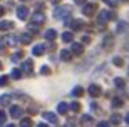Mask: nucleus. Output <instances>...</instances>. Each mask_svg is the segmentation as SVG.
I'll use <instances>...</instances> for the list:
<instances>
[{
  "label": "nucleus",
  "mask_w": 129,
  "mask_h": 127,
  "mask_svg": "<svg viewBox=\"0 0 129 127\" xmlns=\"http://www.w3.org/2000/svg\"><path fill=\"white\" fill-rule=\"evenodd\" d=\"M72 13V7L71 6H60L54 10V17L57 20H67Z\"/></svg>",
  "instance_id": "f257e3e1"
},
{
  "label": "nucleus",
  "mask_w": 129,
  "mask_h": 127,
  "mask_svg": "<svg viewBox=\"0 0 129 127\" xmlns=\"http://www.w3.org/2000/svg\"><path fill=\"white\" fill-rule=\"evenodd\" d=\"M114 18H115L114 13H110L108 10H101L99 17H97V23L100 24V25H106L110 20H114Z\"/></svg>",
  "instance_id": "f03ea898"
},
{
  "label": "nucleus",
  "mask_w": 129,
  "mask_h": 127,
  "mask_svg": "<svg viewBox=\"0 0 129 127\" xmlns=\"http://www.w3.org/2000/svg\"><path fill=\"white\" fill-rule=\"evenodd\" d=\"M96 10H97V4L96 3H87V4H85V7L82 9V13H83L85 15H87V17H92L96 13Z\"/></svg>",
  "instance_id": "7ed1b4c3"
},
{
  "label": "nucleus",
  "mask_w": 129,
  "mask_h": 127,
  "mask_svg": "<svg viewBox=\"0 0 129 127\" xmlns=\"http://www.w3.org/2000/svg\"><path fill=\"white\" fill-rule=\"evenodd\" d=\"M22 112H24L22 107L18 106V105H14V106L10 107V115H11L13 119H18L21 115H22Z\"/></svg>",
  "instance_id": "20e7f679"
},
{
  "label": "nucleus",
  "mask_w": 129,
  "mask_h": 127,
  "mask_svg": "<svg viewBox=\"0 0 129 127\" xmlns=\"http://www.w3.org/2000/svg\"><path fill=\"white\" fill-rule=\"evenodd\" d=\"M87 92L90 94V96L97 98V96H100V94H101V88L99 87V85H96V84H92L89 88H87Z\"/></svg>",
  "instance_id": "39448f33"
},
{
  "label": "nucleus",
  "mask_w": 129,
  "mask_h": 127,
  "mask_svg": "<svg viewBox=\"0 0 129 127\" xmlns=\"http://www.w3.org/2000/svg\"><path fill=\"white\" fill-rule=\"evenodd\" d=\"M28 13H29V10L26 6H20L17 9V15H18L20 20H25V18L28 17Z\"/></svg>",
  "instance_id": "423d86ee"
},
{
  "label": "nucleus",
  "mask_w": 129,
  "mask_h": 127,
  "mask_svg": "<svg viewBox=\"0 0 129 127\" xmlns=\"http://www.w3.org/2000/svg\"><path fill=\"white\" fill-rule=\"evenodd\" d=\"M45 20H46V17H45V14H42V13H35L34 15H32V23L34 24H43L45 23Z\"/></svg>",
  "instance_id": "0eeeda50"
},
{
  "label": "nucleus",
  "mask_w": 129,
  "mask_h": 127,
  "mask_svg": "<svg viewBox=\"0 0 129 127\" xmlns=\"http://www.w3.org/2000/svg\"><path fill=\"white\" fill-rule=\"evenodd\" d=\"M43 117H45L46 120L49 121V123H53V124H57V123H58V117H57V116L54 115L53 112H46L45 115H43Z\"/></svg>",
  "instance_id": "6e6552de"
},
{
  "label": "nucleus",
  "mask_w": 129,
  "mask_h": 127,
  "mask_svg": "<svg viewBox=\"0 0 129 127\" xmlns=\"http://www.w3.org/2000/svg\"><path fill=\"white\" fill-rule=\"evenodd\" d=\"M71 52H72L74 55H76V56H81V55L83 53V46H82L81 43H72Z\"/></svg>",
  "instance_id": "1a4fd4ad"
},
{
  "label": "nucleus",
  "mask_w": 129,
  "mask_h": 127,
  "mask_svg": "<svg viewBox=\"0 0 129 127\" xmlns=\"http://www.w3.org/2000/svg\"><path fill=\"white\" fill-rule=\"evenodd\" d=\"M46 52V46L42 45V43H39V45H36L34 49H32V53L35 55V56H42L43 53Z\"/></svg>",
  "instance_id": "9d476101"
},
{
  "label": "nucleus",
  "mask_w": 129,
  "mask_h": 127,
  "mask_svg": "<svg viewBox=\"0 0 129 127\" xmlns=\"http://www.w3.org/2000/svg\"><path fill=\"white\" fill-rule=\"evenodd\" d=\"M57 110H58L60 115H65V113L70 110V105H68L67 102H60L58 106H57Z\"/></svg>",
  "instance_id": "9b49d317"
},
{
  "label": "nucleus",
  "mask_w": 129,
  "mask_h": 127,
  "mask_svg": "<svg viewBox=\"0 0 129 127\" xmlns=\"http://www.w3.org/2000/svg\"><path fill=\"white\" fill-rule=\"evenodd\" d=\"M22 70L26 71V73H31V71L34 70V62H32L31 59H26L25 62L22 63Z\"/></svg>",
  "instance_id": "f8f14e48"
},
{
  "label": "nucleus",
  "mask_w": 129,
  "mask_h": 127,
  "mask_svg": "<svg viewBox=\"0 0 129 127\" xmlns=\"http://www.w3.org/2000/svg\"><path fill=\"white\" fill-rule=\"evenodd\" d=\"M70 27H72L75 31H79V29L83 27V21L82 20H74V21H70V24H68Z\"/></svg>",
  "instance_id": "ddd939ff"
},
{
  "label": "nucleus",
  "mask_w": 129,
  "mask_h": 127,
  "mask_svg": "<svg viewBox=\"0 0 129 127\" xmlns=\"http://www.w3.org/2000/svg\"><path fill=\"white\" fill-rule=\"evenodd\" d=\"M14 27L11 21H0V31H9Z\"/></svg>",
  "instance_id": "4468645a"
},
{
  "label": "nucleus",
  "mask_w": 129,
  "mask_h": 127,
  "mask_svg": "<svg viewBox=\"0 0 129 127\" xmlns=\"http://www.w3.org/2000/svg\"><path fill=\"white\" fill-rule=\"evenodd\" d=\"M60 57H61L64 62H70L71 60V50H68V49H62L61 52H60Z\"/></svg>",
  "instance_id": "2eb2a0df"
},
{
  "label": "nucleus",
  "mask_w": 129,
  "mask_h": 127,
  "mask_svg": "<svg viewBox=\"0 0 129 127\" xmlns=\"http://www.w3.org/2000/svg\"><path fill=\"white\" fill-rule=\"evenodd\" d=\"M121 121H122V117H121V115H118V113H114V115L110 117V124L117 126V124H121Z\"/></svg>",
  "instance_id": "dca6fc26"
},
{
  "label": "nucleus",
  "mask_w": 129,
  "mask_h": 127,
  "mask_svg": "<svg viewBox=\"0 0 129 127\" xmlns=\"http://www.w3.org/2000/svg\"><path fill=\"white\" fill-rule=\"evenodd\" d=\"M56 37H57L56 29H47V31H46V34H45V38H46V39H49V41L56 39Z\"/></svg>",
  "instance_id": "f3484780"
},
{
  "label": "nucleus",
  "mask_w": 129,
  "mask_h": 127,
  "mask_svg": "<svg viewBox=\"0 0 129 127\" xmlns=\"http://www.w3.org/2000/svg\"><path fill=\"white\" fill-rule=\"evenodd\" d=\"M93 117L92 116H89V115H83L82 116V119H81V123L82 124H93Z\"/></svg>",
  "instance_id": "a211bd4d"
},
{
  "label": "nucleus",
  "mask_w": 129,
  "mask_h": 127,
  "mask_svg": "<svg viewBox=\"0 0 129 127\" xmlns=\"http://www.w3.org/2000/svg\"><path fill=\"white\" fill-rule=\"evenodd\" d=\"M112 42H114L112 37H111V35H108V37H106V38H104V41H103V46H104L106 49H108L110 46L112 45Z\"/></svg>",
  "instance_id": "6ab92c4d"
},
{
  "label": "nucleus",
  "mask_w": 129,
  "mask_h": 127,
  "mask_svg": "<svg viewBox=\"0 0 129 127\" xmlns=\"http://www.w3.org/2000/svg\"><path fill=\"white\" fill-rule=\"evenodd\" d=\"M10 102H11V95L6 94V95H2V96H0V103H2V105H9Z\"/></svg>",
  "instance_id": "aec40b11"
},
{
  "label": "nucleus",
  "mask_w": 129,
  "mask_h": 127,
  "mask_svg": "<svg viewBox=\"0 0 129 127\" xmlns=\"http://www.w3.org/2000/svg\"><path fill=\"white\" fill-rule=\"evenodd\" d=\"M31 41H32L31 34H22V35H21V42H22L24 45H26V43H31Z\"/></svg>",
  "instance_id": "412c9836"
},
{
  "label": "nucleus",
  "mask_w": 129,
  "mask_h": 127,
  "mask_svg": "<svg viewBox=\"0 0 129 127\" xmlns=\"http://www.w3.org/2000/svg\"><path fill=\"white\" fill-rule=\"evenodd\" d=\"M71 94H72L74 96H82V95H83V88H82V87H79V85H78V87H75V88H74V89H72V92H71Z\"/></svg>",
  "instance_id": "4be33fe9"
},
{
  "label": "nucleus",
  "mask_w": 129,
  "mask_h": 127,
  "mask_svg": "<svg viewBox=\"0 0 129 127\" xmlns=\"http://www.w3.org/2000/svg\"><path fill=\"white\" fill-rule=\"evenodd\" d=\"M114 84L117 88H123L125 87V81H123V78H121V77H117V78L114 80Z\"/></svg>",
  "instance_id": "5701e85b"
},
{
  "label": "nucleus",
  "mask_w": 129,
  "mask_h": 127,
  "mask_svg": "<svg viewBox=\"0 0 129 127\" xmlns=\"http://www.w3.org/2000/svg\"><path fill=\"white\" fill-rule=\"evenodd\" d=\"M72 38H74V35L71 34V32H64V34H62V41H64V42H71V41H72Z\"/></svg>",
  "instance_id": "b1692460"
},
{
  "label": "nucleus",
  "mask_w": 129,
  "mask_h": 127,
  "mask_svg": "<svg viewBox=\"0 0 129 127\" xmlns=\"http://www.w3.org/2000/svg\"><path fill=\"white\" fill-rule=\"evenodd\" d=\"M122 105H123V103H122V99H121V98L115 96V98L112 99V106H114V107H121Z\"/></svg>",
  "instance_id": "393cba45"
},
{
  "label": "nucleus",
  "mask_w": 129,
  "mask_h": 127,
  "mask_svg": "<svg viewBox=\"0 0 129 127\" xmlns=\"http://www.w3.org/2000/svg\"><path fill=\"white\" fill-rule=\"evenodd\" d=\"M21 76H22V74H21V70H18V68H14V70L11 71V77L14 80H20Z\"/></svg>",
  "instance_id": "a878e982"
},
{
  "label": "nucleus",
  "mask_w": 129,
  "mask_h": 127,
  "mask_svg": "<svg viewBox=\"0 0 129 127\" xmlns=\"http://www.w3.org/2000/svg\"><path fill=\"white\" fill-rule=\"evenodd\" d=\"M70 109L72 110V112H79V109H81V105H79V102H71Z\"/></svg>",
  "instance_id": "bb28decb"
},
{
  "label": "nucleus",
  "mask_w": 129,
  "mask_h": 127,
  "mask_svg": "<svg viewBox=\"0 0 129 127\" xmlns=\"http://www.w3.org/2000/svg\"><path fill=\"white\" fill-rule=\"evenodd\" d=\"M112 63H114L117 67H122L123 66V60L121 59V57H118V56H115L114 59H112Z\"/></svg>",
  "instance_id": "cd10ccee"
},
{
  "label": "nucleus",
  "mask_w": 129,
  "mask_h": 127,
  "mask_svg": "<svg viewBox=\"0 0 129 127\" xmlns=\"http://www.w3.org/2000/svg\"><path fill=\"white\" fill-rule=\"evenodd\" d=\"M7 121V116L4 110H0V124H4Z\"/></svg>",
  "instance_id": "c85d7f7f"
},
{
  "label": "nucleus",
  "mask_w": 129,
  "mask_h": 127,
  "mask_svg": "<svg viewBox=\"0 0 129 127\" xmlns=\"http://www.w3.org/2000/svg\"><path fill=\"white\" fill-rule=\"evenodd\" d=\"M7 42H9V45H10V46H15V45H17V42H18V39H17L15 37H9Z\"/></svg>",
  "instance_id": "c756f323"
},
{
  "label": "nucleus",
  "mask_w": 129,
  "mask_h": 127,
  "mask_svg": "<svg viewBox=\"0 0 129 127\" xmlns=\"http://www.w3.org/2000/svg\"><path fill=\"white\" fill-rule=\"evenodd\" d=\"M108 6H111V7H117L118 6V3H119V0H104Z\"/></svg>",
  "instance_id": "7c9ffc66"
},
{
  "label": "nucleus",
  "mask_w": 129,
  "mask_h": 127,
  "mask_svg": "<svg viewBox=\"0 0 129 127\" xmlns=\"http://www.w3.org/2000/svg\"><path fill=\"white\" fill-rule=\"evenodd\" d=\"M31 124H32V120L28 119V117H25V119L21 120V126H31Z\"/></svg>",
  "instance_id": "2f4dec72"
},
{
  "label": "nucleus",
  "mask_w": 129,
  "mask_h": 127,
  "mask_svg": "<svg viewBox=\"0 0 129 127\" xmlns=\"http://www.w3.org/2000/svg\"><path fill=\"white\" fill-rule=\"evenodd\" d=\"M7 80H9V77H7V76H2V77H0V87L6 85L7 84Z\"/></svg>",
  "instance_id": "473e14b6"
},
{
  "label": "nucleus",
  "mask_w": 129,
  "mask_h": 127,
  "mask_svg": "<svg viewBox=\"0 0 129 127\" xmlns=\"http://www.w3.org/2000/svg\"><path fill=\"white\" fill-rule=\"evenodd\" d=\"M125 28H126V23H123V21H122V23H119V24H118V28H117V31H118V32H122Z\"/></svg>",
  "instance_id": "72a5a7b5"
},
{
  "label": "nucleus",
  "mask_w": 129,
  "mask_h": 127,
  "mask_svg": "<svg viewBox=\"0 0 129 127\" xmlns=\"http://www.w3.org/2000/svg\"><path fill=\"white\" fill-rule=\"evenodd\" d=\"M21 56H22V52H17V53H15L14 56H13V62H17V60L20 59Z\"/></svg>",
  "instance_id": "f704fd0d"
},
{
  "label": "nucleus",
  "mask_w": 129,
  "mask_h": 127,
  "mask_svg": "<svg viewBox=\"0 0 129 127\" xmlns=\"http://www.w3.org/2000/svg\"><path fill=\"white\" fill-rule=\"evenodd\" d=\"M29 29H31V31H34V32H39V28H36V27H34V23H32L31 25H29Z\"/></svg>",
  "instance_id": "c9c22d12"
},
{
  "label": "nucleus",
  "mask_w": 129,
  "mask_h": 127,
  "mask_svg": "<svg viewBox=\"0 0 129 127\" xmlns=\"http://www.w3.org/2000/svg\"><path fill=\"white\" fill-rule=\"evenodd\" d=\"M99 126H100V127H107V126H110V121H100Z\"/></svg>",
  "instance_id": "e433bc0d"
},
{
  "label": "nucleus",
  "mask_w": 129,
  "mask_h": 127,
  "mask_svg": "<svg viewBox=\"0 0 129 127\" xmlns=\"http://www.w3.org/2000/svg\"><path fill=\"white\" fill-rule=\"evenodd\" d=\"M42 74H49V67L47 66H43L42 67Z\"/></svg>",
  "instance_id": "4c0bfd02"
},
{
  "label": "nucleus",
  "mask_w": 129,
  "mask_h": 127,
  "mask_svg": "<svg viewBox=\"0 0 129 127\" xmlns=\"http://www.w3.org/2000/svg\"><path fill=\"white\" fill-rule=\"evenodd\" d=\"M82 41H83V43H89L90 42V38L89 37H83V38H82Z\"/></svg>",
  "instance_id": "58836bf2"
},
{
  "label": "nucleus",
  "mask_w": 129,
  "mask_h": 127,
  "mask_svg": "<svg viewBox=\"0 0 129 127\" xmlns=\"http://www.w3.org/2000/svg\"><path fill=\"white\" fill-rule=\"evenodd\" d=\"M4 14V9H3V7H2V6H0V17H2V15H3Z\"/></svg>",
  "instance_id": "ea45409f"
},
{
  "label": "nucleus",
  "mask_w": 129,
  "mask_h": 127,
  "mask_svg": "<svg viewBox=\"0 0 129 127\" xmlns=\"http://www.w3.org/2000/svg\"><path fill=\"white\" fill-rule=\"evenodd\" d=\"M125 121H126V124H129V113L126 115V117H125Z\"/></svg>",
  "instance_id": "a19ab883"
},
{
  "label": "nucleus",
  "mask_w": 129,
  "mask_h": 127,
  "mask_svg": "<svg viewBox=\"0 0 129 127\" xmlns=\"http://www.w3.org/2000/svg\"><path fill=\"white\" fill-rule=\"evenodd\" d=\"M0 68H2V62H0Z\"/></svg>",
  "instance_id": "79ce46f5"
},
{
  "label": "nucleus",
  "mask_w": 129,
  "mask_h": 127,
  "mask_svg": "<svg viewBox=\"0 0 129 127\" xmlns=\"http://www.w3.org/2000/svg\"><path fill=\"white\" fill-rule=\"evenodd\" d=\"M21 2H26V0H21Z\"/></svg>",
  "instance_id": "37998d69"
}]
</instances>
